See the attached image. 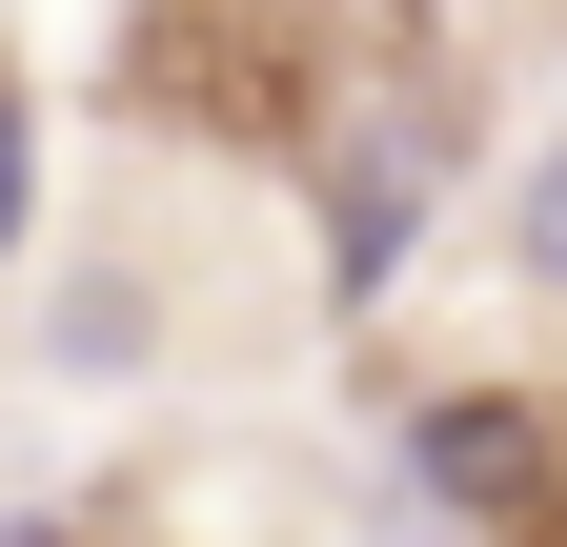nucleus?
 Here are the masks:
<instances>
[{
  "mask_svg": "<svg viewBox=\"0 0 567 547\" xmlns=\"http://www.w3.org/2000/svg\"><path fill=\"white\" fill-rule=\"evenodd\" d=\"M425 487H446V507H527V405H425Z\"/></svg>",
  "mask_w": 567,
  "mask_h": 547,
  "instance_id": "f257e3e1",
  "label": "nucleus"
},
{
  "mask_svg": "<svg viewBox=\"0 0 567 547\" xmlns=\"http://www.w3.org/2000/svg\"><path fill=\"white\" fill-rule=\"evenodd\" d=\"M21 224H41V122L0 102V264H21Z\"/></svg>",
  "mask_w": 567,
  "mask_h": 547,
  "instance_id": "f03ea898",
  "label": "nucleus"
},
{
  "mask_svg": "<svg viewBox=\"0 0 567 547\" xmlns=\"http://www.w3.org/2000/svg\"><path fill=\"white\" fill-rule=\"evenodd\" d=\"M527 264H547V285H567V143L527 163Z\"/></svg>",
  "mask_w": 567,
  "mask_h": 547,
  "instance_id": "7ed1b4c3",
  "label": "nucleus"
}]
</instances>
